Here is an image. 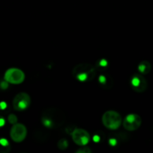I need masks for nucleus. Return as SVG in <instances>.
I'll return each instance as SVG.
<instances>
[{"mask_svg":"<svg viewBox=\"0 0 153 153\" xmlns=\"http://www.w3.org/2000/svg\"><path fill=\"white\" fill-rule=\"evenodd\" d=\"M41 122L48 128H58L64 122V115L62 111L55 108L45 110L42 114Z\"/></svg>","mask_w":153,"mask_h":153,"instance_id":"f257e3e1","label":"nucleus"},{"mask_svg":"<svg viewBox=\"0 0 153 153\" xmlns=\"http://www.w3.org/2000/svg\"><path fill=\"white\" fill-rule=\"evenodd\" d=\"M76 153H91L92 150L90 148L87 147V146H82V147H80L76 151Z\"/></svg>","mask_w":153,"mask_h":153,"instance_id":"a211bd4d","label":"nucleus"},{"mask_svg":"<svg viewBox=\"0 0 153 153\" xmlns=\"http://www.w3.org/2000/svg\"><path fill=\"white\" fill-rule=\"evenodd\" d=\"M7 108V104L4 102H0V110H5Z\"/></svg>","mask_w":153,"mask_h":153,"instance_id":"aec40b11","label":"nucleus"},{"mask_svg":"<svg viewBox=\"0 0 153 153\" xmlns=\"http://www.w3.org/2000/svg\"><path fill=\"white\" fill-rule=\"evenodd\" d=\"M108 66V62L107 61H106V59H104V58H102V59H100L98 61V62L97 63V64H96V70H101V71H103V70H105V69Z\"/></svg>","mask_w":153,"mask_h":153,"instance_id":"4468645a","label":"nucleus"},{"mask_svg":"<svg viewBox=\"0 0 153 153\" xmlns=\"http://www.w3.org/2000/svg\"><path fill=\"white\" fill-rule=\"evenodd\" d=\"M121 141H123V140L122 139L121 135L118 134H113L109 139V143L112 147V146H117L118 145H119Z\"/></svg>","mask_w":153,"mask_h":153,"instance_id":"ddd939ff","label":"nucleus"},{"mask_svg":"<svg viewBox=\"0 0 153 153\" xmlns=\"http://www.w3.org/2000/svg\"><path fill=\"white\" fill-rule=\"evenodd\" d=\"M57 146H58V149H61V150H64V149H67L68 146V140H66V139L62 138L61 139V140H58V143H57Z\"/></svg>","mask_w":153,"mask_h":153,"instance_id":"2eb2a0df","label":"nucleus"},{"mask_svg":"<svg viewBox=\"0 0 153 153\" xmlns=\"http://www.w3.org/2000/svg\"><path fill=\"white\" fill-rule=\"evenodd\" d=\"M10 151V144L5 138H0V153H8Z\"/></svg>","mask_w":153,"mask_h":153,"instance_id":"f8f14e48","label":"nucleus"},{"mask_svg":"<svg viewBox=\"0 0 153 153\" xmlns=\"http://www.w3.org/2000/svg\"><path fill=\"white\" fill-rule=\"evenodd\" d=\"M138 70L140 73L142 75L148 74L152 69V65L148 61H142L138 64Z\"/></svg>","mask_w":153,"mask_h":153,"instance_id":"9b49d317","label":"nucleus"},{"mask_svg":"<svg viewBox=\"0 0 153 153\" xmlns=\"http://www.w3.org/2000/svg\"><path fill=\"white\" fill-rule=\"evenodd\" d=\"M27 130L24 125L21 123H15L12 126L10 131V135L12 140L16 143H20L26 137Z\"/></svg>","mask_w":153,"mask_h":153,"instance_id":"0eeeda50","label":"nucleus"},{"mask_svg":"<svg viewBox=\"0 0 153 153\" xmlns=\"http://www.w3.org/2000/svg\"><path fill=\"white\" fill-rule=\"evenodd\" d=\"M102 123L104 126L109 129H117L122 123L121 115L115 111H108L104 114Z\"/></svg>","mask_w":153,"mask_h":153,"instance_id":"7ed1b4c3","label":"nucleus"},{"mask_svg":"<svg viewBox=\"0 0 153 153\" xmlns=\"http://www.w3.org/2000/svg\"><path fill=\"white\" fill-rule=\"evenodd\" d=\"M31 100L26 93H20L16 94L13 100L14 109L17 111H22L29 106Z\"/></svg>","mask_w":153,"mask_h":153,"instance_id":"39448f33","label":"nucleus"},{"mask_svg":"<svg viewBox=\"0 0 153 153\" xmlns=\"http://www.w3.org/2000/svg\"><path fill=\"white\" fill-rule=\"evenodd\" d=\"M104 137V134L102 131H98V132L94 134L93 136V140H94L95 143H99V142H101L103 140Z\"/></svg>","mask_w":153,"mask_h":153,"instance_id":"dca6fc26","label":"nucleus"},{"mask_svg":"<svg viewBox=\"0 0 153 153\" xmlns=\"http://www.w3.org/2000/svg\"><path fill=\"white\" fill-rule=\"evenodd\" d=\"M98 82L104 88H110L112 86V79L109 75H100L98 77Z\"/></svg>","mask_w":153,"mask_h":153,"instance_id":"9d476101","label":"nucleus"},{"mask_svg":"<svg viewBox=\"0 0 153 153\" xmlns=\"http://www.w3.org/2000/svg\"><path fill=\"white\" fill-rule=\"evenodd\" d=\"M4 79L8 83L18 85V84L22 83L24 81L25 74L20 69L10 68L5 72Z\"/></svg>","mask_w":153,"mask_h":153,"instance_id":"20e7f679","label":"nucleus"},{"mask_svg":"<svg viewBox=\"0 0 153 153\" xmlns=\"http://www.w3.org/2000/svg\"><path fill=\"white\" fill-rule=\"evenodd\" d=\"M71 137L73 141L78 146H85L89 142L90 136L88 131L82 128H75L72 131Z\"/></svg>","mask_w":153,"mask_h":153,"instance_id":"1a4fd4ad","label":"nucleus"},{"mask_svg":"<svg viewBox=\"0 0 153 153\" xmlns=\"http://www.w3.org/2000/svg\"><path fill=\"white\" fill-rule=\"evenodd\" d=\"M96 68L87 63L79 64L74 67L72 75L75 79L80 82H91L96 76Z\"/></svg>","mask_w":153,"mask_h":153,"instance_id":"f03ea898","label":"nucleus"},{"mask_svg":"<svg viewBox=\"0 0 153 153\" xmlns=\"http://www.w3.org/2000/svg\"><path fill=\"white\" fill-rule=\"evenodd\" d=\"M8 82H6L5 80L3 81V82H2L1 83H0V88H1L2 89H6V88H8Z\"/></svg>","mask_w":153,"mask_h":153,"instance_id":"6ab92c4d","label":"nucleus"},{"mask_svg":"<svg viewBox=\"0 0 153 153\" xmlns=\"http://www.w3.org/2000/svg\"><path fill=\"white\" fill-rule=\"evenodd\" d=\"M142 123L140 116L136 114H130L126 116L123 121V126L128 131H133L138 129Z\"/></svg>","mask_w":153,"mask_h":153,"instance_id":"423d86ee","label":"nucleus"},{"mask_svg":"<svg viewBox=\"0 0 153 153\" xmlns=\"http://www.w3.org/2000/svg\"><path fill=\"white\" fill-rule=\"evenodd\" d=\"M130 87L132 89L137 93H142L147 89L146 79L142 74H134L130 79Z\"/></svg>","mask_w":153,"mask_h":153,"instance_id":"6e6552de","label":"nucleus"},{"mask_svg":"<svg viewBox=\"0 0 153 153\" xmlns=\"http://www.w3.org/2000/svg\"><path fill=\"white\" fill-rule=\"evenodd\" d=\"M8 122L10 123V124H15L17 122V118H16V115H14V114H10L8 115Z\"/></svg>","mask_w":153,"mask_h":153,"instance_id":"f3484780","label":"nucleus"},{"mask_svg":"<svg viewBox=\"0 0 153 153\" xmlns=\"http://www.w3.org/2000/svg\"><path fill=\"white\" fill-rule=\"evenodd\" d=\"M4 124H5V120L4 119L2 116L0 115V128H2Z\"/></svg>","mask_w":153,"mask_h":153,"instance_id":"412c9836","label":"nucleus"}]
</instances>
